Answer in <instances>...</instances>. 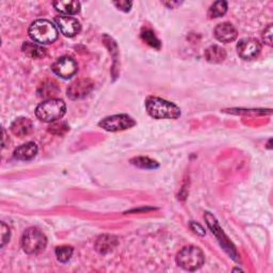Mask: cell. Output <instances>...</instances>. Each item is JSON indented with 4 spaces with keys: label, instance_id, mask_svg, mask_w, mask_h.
<instances>
[{
    "label": "cell",
    "instance_id": "24",
    "mask_svg": "<svg viewBox=\"0 0 273 273\" xmlns=\"http://www.w3.org/2000/svg\"><path fill=\"white\" fill-rule=\"evenodd\" d=\"M262 40L265 41V43L269 46L272 45V25H269L267 28L265 29L262 33Z\"/></svg>",
    "mask_w": 273,
    "mask_h": 273
},
{
    "label": "cell",
    "instance_id": "9",
    "mask_svg": "<svg viewBox=\"0 0 273 273\" xmlns=\"http://www.w3.org/2000/svg\"><path fill=\"white\" fill-rule=\"evenodd\" d=\"M54 22H56L61 33L69 36V38H73V36L77 35L81 30L80 23L74 17L58 16L56 17Z\"/></svg>",
    "mask_w": 273,
    "mask_h": 273
},
{
    "label": "cell",
    "instance_id": "14",
    "mask_svg": "<svg viewBox=\"0 0 273 273\" xmlns=\"http://www.w3.org/2000/svg\"><path fill=\"white\" fill-rule=\"evenodd\" d=\"M22 50L26 56H28L29 58L32 59H41L46 56V49L38 43L26 42L23 44Z\"/></svg>",
    "mask_w": 273,
    "mask_h": 273
},
{
    "label": "cell",
    "instance_id": "3",
    "mask_svg": "<svg viewBox=\"0 0 273 273\" xmlns=\"http://www.w3.org/2000/svg\"><path fill=\"white\" fill-rule=\"evenodd\" d=\"M30 38L40 45L51 44L58 39L57 27L47 20H38L29 27Z\"/></svg>",
    "mask_w": 273,
    "mask_h": 273
},
{
    "label": "cell",
    "instance_id": "15",
    "mask_svg": "<svg viewBox=\"0 0 273 273\" xmlns=\"http://www.w3.org/2000/svg\"><path fill=\"white\" fill-rule=\"evenodd\" d=\"M205 58L209 63H221L226 58V51L224 48L218 46V45H213L209 46L205 50Z\"/></svg>",
    "mask_w": 273,
    "mask_h": 273
},
{
    "label": "cell",
    "instance_id": "4",
    "mask_svg": "<svg viewBox=\"0 0 273 273\" xmlns=\"http://www.w3.org/2000/svg\"><path fill=\"white\" fill-rule=\"evenodd\" d=\"M205 261L204 253L196 247H185L181 249L176 256V262L179 267L187 271H195L203 266Z\"/></svg>",
    "mask_w": 273,
    "mask_h": 273
},
{
    "label": "cell",
    "instance_id": "10",
    "mask_svg": "<svg viewBox=\"0 0 273 273\" xmlns=\"http://www.w3.org/2000/svg\"><path fill=\"white\" fill-rule=\"evenodd\" d=\"M94 88V83L90 79H79L67 89V96L71 99H79L87 96Z\"/></svg>",
    "mask_w": 273,
    "mask_h": 273
},
{
    "label": "cell",
    "instance_id": "16",
    "mask_svg": "<svg viewBox=\"0 0 273 273\" xmlns=\"http://www.w3.org/2000/svg\"><path fill=\"white\" fill-rule=\"evenodd\" d=\"M116 244H117V240L114 236L103 235L97 239L95 248L97 252H99L101 254H106L108 252H110L113 248H115Z\"/></svg>",
    "mask_w": 273,
    "mask_h": 273
},
{
    "label": "cell",
    "instance_id": "8",
    "mask_svg": "<svg viewBox=\"0 0 273 273\" xmlns=\"http://www.w3.org/2000/svg\"><path fill=\"white\" fill-rule=\"evenodd\" d=\"M261 50V45L256 39L247 38L242 39L237 44L238 56L243 60H253L255 59Z\"/></svg>",
    "mask_w": 273,
    "mask_h": 273
},
{
    "label": "cell",
    "instance_id": "26",
    "mask_svg": "<svg viewBox=\"0 0 273 273\" xmlns=\"http://www.w3.org/2000/svg\"><path fill=\"white\" fill-rule=\"evenodd\" d=\"M191 227H192V229L194 230V232H195V233H198L199 235H202V236H204V235H205V231L203 230V227H202V226H199L198 224L191 223Z\"/></svg>",
    "mask_w": 273,
    "mask_h": 273
},
{
    "label": "cell",
    "instance_id": "17",
    "mask_svg": "<svg viewBox=\"0 0 273 273\" xmlns=\"http://www.w3.org/2000/svg\"><path fill=\"white\" fill-rule=\"evenodd\" d=\"M53 7L58 12L65 15H75L80 12L79 2H54Z\"/></svg>",
    "mask_w": 273,
    "mask_h": 273
},
{
    "label": "cell",
    "instance_id": "13",
    "mask_svg": "<svg viewBox=\"0 0 273 273\" xmlns=\"http://www.w3.org/2000/svg\"><path fill=\"white\" fill-rule=\"evenodd\" d=\"M38 154V147L34 142H28L26 144L21 145L20 148H17L14 153H13V157L17 160H30L34 158Z\"/></svg>",
    "mask_w": 273,
    "mask_h": 273
},
{
    "label": "cell",
    "instance_id": "20",
    "mask_svg": "<svg viewBox=\"0 0 273 273\" xmlns=\"http://www.w3.org/2000/svg\"><path fill=\"white\" fill-rule=\"evenodd\" d=\"M73 252H74V249L72 247H69V245H63V247H58L56 249V256L57 259L60 262H66L71 259Z\"/></svg>",
    "mask_w": 273,
    "mask_h": 273
},
{
    "label": "cell",
    "instance_id": "19",
    "mask_svg": "<svg viewBox=\"0 0 273 273\" xmlns=\"http://www.w3.org/2000/svg\"><path fill=\"white\" fill-rule=\"evenodd\" d=\"M227 11V4L225 2H216L209 8L208 16L211 18H218L223 16Z\"/></svg>",
    "mask_w": 273,
    "mask_h": 273
},
{
    "label": "cell",
    "instance_id": "18",
    "mask_svg": "<svg viewBox=\"0 0 273 273\" xmlns=\"http://www.w3.org/2000/svg\"><path fill=\"white\" fill-rule=\"evenodd\" d=\"M133 166L141 168V169H157L159 167L158 162L149 157H136L130 160Z\"/></svg>",
    "mask_w": 273,
    "mask_h": 273
},
{
    "label": "cell",
    "instance_id": "2",
    "mask_svg": "<svg viewBox=\"0 0 273 273\" xmlns=\"http://www.w3.org/2000/svg\"><path fill=\"white\" fill-rule=\"evenodd\" d=\"M66 112L65 103L59 98H49L36 107L35 114L45 123H54L62 119Z\"/></svg>",
    "mask_w": 273,
    "mask_h": 273
},
{
    "label": "cell",
    "instance_id": "25",
    "mask_svg": "<svg viewBox=\"0 0 273 273\" xmlns=\"http://www.w3.org/2000/svg\"><path fill=\"white\" fill-rule=\"evenodd\" d=\"M113 4L116 6L117 9H120V10H122L124 12H128L132 6V3L125 2V0H122V2H114Z\"/></svg>",
    "mask_w": 273,
    "mask_h": 273
},
{
    "label": "cell",
    "instance_id": "5",
    "mask_svg": "<svg viewBox=\"0 0 273 273\" xmlns=\"http://www.w3.org/2000/svg\"><path fill=\"white\" fill-rule=\"evenodd\" d=\"M46 236L35 227H30V229L27 230L22 237V248L29 255L44 251V249L46 248Z\"/></svg>",
    "mask_w": 273,
    "mask_h": 273
},
{
    "label": "cell",
    "instance_id": "7",
    "mask_svg": "<svg viewBox=\"0 0 273 273\" xmlns=\"http://www.w3.org/2000/svg\"><path fill=\"white\" fill-rule=\"evenodd\" d=\"M51 70L54 74L60 78L69 79L76 74L78 71V65L74 59L65 56L59 58L54 62L51 66Z\"/></svg>",
    "mask_w": 273,
    "mask_h": 273
},
{
    "label": "cell",
    "instance_id": "11",
    "mask_svg": "<svg viewBox=\"0 0 273 273\" xmlns=\"http://www.w3.org/2000/svg\"><path fill=\"white\" fill-rule=\"evenodd\" d=\"M215 38L222 43H231L237 39L238 32L231 23L219 24L214 31Z\"/></svg>",
    "mask_w": 273,
    "mask_h": 273
},
{
    "label": "cell",
    "instance_id": "6",
    "mask_svg": "<svg viewBox=\"0 0 273 273\" xmlns=\"http://www.w3.org/2000/svg\"><path fill=\"white\" fill-rule=\"evenodd\" d=\"M98 125L107 131L114 132L131 128L132 126L135 125V122L132 117L127 114H116L106 117V119L99 122Z\"/></svg>",
    "mask_w": 273,
    "mask_h": 273
},
{
    "label": "cell",
    "instance_id": "23",
    "mask_svg": "<svg viewBox=\"0 0 273 273\" xmlns=\"http://www.w3.org/2000/svg\"><path fill=\"white\" fill-rule=\"evenodd\" d=\"M9 240H10V229L6 223L2 222V247H5Z\"/></svg>",
    "mask_w": 273,
    "mask_h": 273
},
{
    "label": "cell",
    "instance_id": "12",
    "mask_svg": "<svg viewBox=\"0 0 273 273\" xmlns=\"http://www.w3.org/2000/svg\"><path fill=\"white\" fill-rule=\"evenodd\" d=\"M32 130L33 124L31 120L27 119V117H18L11 125V131L20 138H24V136L30 134Z\"/></svg>",
    "mask_w": 273,
    "mask_h": 273
},
{
    "label": "cell",
    "instance_id": "1",
    "mask_svg": "<svg viewBox=\"0 0 273 273\" xmlns=\"http://www.w3.org/2000/svg\"><path fill=\"white\" fill-rule=\"evenodd\" d=\"M145 106H147L149 114L154 119L174 120L180 116V109L178 106L160 97H149Z\"/></svg>",
    "mask_w": 273,
    "mask_h": 273
},
{
    "label": "cell",
    "instance_id": "22",
    "mask_svg": "<svg viewBox=\"0 0 273 273\" xmlns=\"http://www.w3.org/2000/svg\"><path fill=\"white\" fill-rule=\"evenodd\" d=\"M70 127L66 123L64 122H60V123H56L54 122L50 127H49V132L56 134V135H62L64 134L66 131H69Z\"/></svg>",
    "mask_w": 273,
    "mask_h": 273
},
{
    "label": "cell",
    "instance_id": "27",
    "mask_svg": "<svg viewBox=\"0 0 273 273\" xmlns=\"http://www.w3.org/2000/svg\"><path fill=\"white\" fill-rule=\"evenodd\" d=\"M165 5H167V6H169V7H173V6H177V5H179V3H170V4H167V3H165Z\"/></svg>",
    "mask_w": 273,
    "mask_h": 273
},
{
    "label": "cell",
    "instance_id": "21",
    "mask_svg": "<svg viewBox=\"0 0 273 273\" xmlns=\"http://www.w3.org/2000/svg\"><path fill=\"white\" fill-rule=\"evenodd\" d=\"M141 36H142V39L150 45V46L155 47V48H159L160 47V42L156 38V36H155L153 31L145 30V31L142 32Z\"/></svg>",
    "mask_w": 273,
    "mask_h": 273
}]
</instances>
